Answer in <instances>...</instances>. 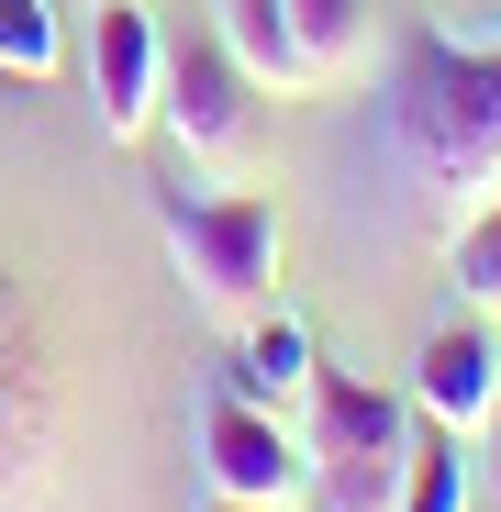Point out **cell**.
I'll return each instance as SVG.
<instances>
[{
	"mask_svg": "<svg viewBox=\"0 0 501 512\" xmlns=\"http://www.w3.org/2000/svg\"><path fill=\"white\" fill-rule=\"evenodd\" d=\"M390 179L424 201L446 234L468 212L501 201V45H457L435 23H412L390 78H379V112H368Z\"/></svg>",
	"mask_w": 501,
	"mask_h": 512,
	"instance_id": "cell-1",
	"label": "cell"
},
{
	"mask_svg": "<svg viewBox=\"0 0 501 512\" xmlns=\"http://www.w3.org/2000/svg\"><path fill=\"white\" fill-rule=\"evenodd\" d=\"M156 234L179 256L190 301L245 323L268 301V279H279V234L290 223H279V190H156Z\"/></svg>",
	"mask_w": 501,
	"mask_h": 512,
	"instance_id": "cell-2",
	"label": "cell"
},
{
	"mask_svg": "<svg viewBox=\"0 0 501 512\" xmlns=\"http://www.w3.org/2000/svg\"><path fill=\"white\" fill-rule=\"evenodd\" d=\"M67 446V379H56V334L23 268H0V512H34Z\"/></svg>",
	"mask_w": 501,
	"mask_h": 512,
	"instance_id": "cell-3",
	"label": "cell"
},
{
	"mask_svg": "<svg viewBox=\"0 0 501 512\" xmlns=\"http://www.w3.org/2000/svg\"><path fill=\"white\" fill-rule=\"evenodd\" d=\"M156 134L179 145L201 179H245V156H257V78L223 56V34H179L167 45V78H156Z\"/></svg>",
	"mask_w": 501,
	"mask_h": 512,
	"instance_id": "cell-4",
	"label": "cell"
},
{
	"mask_svg": "<svg viewBox=\"0 0 501 512\" xmlns=\"http://www.w3.org/2000/svg\"><path fill=\"white\" fill-rule=\"evenodd\" d=\"M90 112H101V134L112 145H134V134H156V78H167V34H156V12L145 0H101L90 12Z\"/></svg>",
	"mask_w": 501,
	"mask_h": 512,
	"instance_id": "cell-5",
	"label": "cell"
},
{
	"mask_svg": "<svg viewBox=\"0 0 501 512\" xmlns=\"http://www.w3.org/2000/svg\"><path fill=\"white\" fill-rule=\"evenodd\" d=\"M201 479L234 490V501H301L312 490V446H290V412H257V401H212L201 423Z\"/></svg>",
	"mask_w": 501,
	"mask_h": 512,
	"instance_id": "cell-6",
	"label": "cell"
},
{
	"mask_svg": "<svg viewBox=\"0 0 501 512\" xmlns=\"http://www.w3.org/2000/svg\"><path fill=\"white\" fill-rule=\"evenodd\" d=\"M412 412L446 423V435L501 423V334H490V312H457V323L424 334V357H412Z\"/></svg>",
	"mask_w": 501,
	"mask_h": 512,
	"instance_id": "cell-7",
	"label": "cell"
},
{
	"mask_svg": "<svg viewBox=\"0 0 501 512\" xmlns=\"http://www.w3.org/2000/svg\"><path fill=\"white\" fill-rule=\"evenodd\" d=\"M312 379H323V357H312V334L290 323V312H245V334H234V368H223V390L234 401H257V412H290V401H312Z\"/></svg>",
	"mask_w": 501,
	"mask_h": 512,
	"instance_id": "cell-8",
	"label": "cell"
},
{
	"mask_svg": "<svg viewBox=\"0 0 501 512\" xmlns=\"http://www.w3.org/2000/svg\"><path fill=\"white\" fill-rule=\"evenodd\" d=\"M212 34H223V56L257 78V90H279V101H312V78H301V45H290V0H212Z\"/></svg>",
	"mask_w": 501,
	"mask_h": 512,
	"instance_id": "cell-9",
	"label": "cell"
},
{
	"mask_svg": "<svg viewBox=\"0 0 501 512\" xmlns=\"http://www.w3.org/2000/svg\"><path fill=\"white\" fill-rule=\"evenodd\" d=\"M368 0H290V45H301V78L312 90H346V78L368 67Z\"/></svg>",
	"mask_w": 501,
	"mask_h": 512,
	"instance_id": "cell-10",
	"label": "cell"
},
{
	"mask_svg": "<svg viewBox=\"0 0 501 512\" xmlns=\"http://www.w3.org/2000/svg\"><path fill=\"white\" fill-rule=\"evenodd\" d=\"M468 435H446V423H424L412 435V479H401V512H468Z\"/></svg>",
	"mask_w": 501,
	"mask_h": 512,
	"instance_id": "cell-11",
	"label": "cell"
},
{
	"mask_svg": "<svg viewBox=\"0 0 501 512\" xmlns=\"http://www.w3.org/2000/svg\"><path fill=\"white\" fill-rule=\"evenodd\" d=\"M446 268H457V301L501 323V201H490V212H468V223L446 234Z\"/></svg>",
	"mask_w": 501,
	"mask_h": 512,
	"instance_id": "cell-12",
	"label": "cell"
},
{
	"mask_svg": "<svg viewBox=\"0 0 501 512\" xmlns=\"http://www.w3.org/2000/svg\"><path fill=\"white\" fill-rule=\"evenodd\" d=\"M0 67H12V78H56V67H67L56 0H0Z\"/></svg>",
	"mask_w": 501,
	"mask_h": 512,
	"instance_id": "cell-13",
	"label": "cell"
},
{
	"mask_svg": "<svg viewBox=\"0 0 501 512\" xmlns=\"http://www.w3.org/2000/svg\"><path fill=\"white\" fill-rule=\"evenodd\" d=\"M201 512H290V501H234V490H212Z\"/></svg>",
	"mask_w": 501,
	"mask_h": 512,
	"instance_id": "cell-14",
	"label": "cell"
},
{
	"mask_svg": "<svg viewBox=\"0 0 501 512\" xmlns=\"http://www.w3.org/2000/svg\"><path fill=\"white\" fill-rule=\"evenodd\" d=\"M490 479H501V457H490Z\"/></svg>",
	"mask_w": 501,
	"mask_h": 512,
	"instance_id": "cell-15",
	"label": "cell"
}]
</instances>
